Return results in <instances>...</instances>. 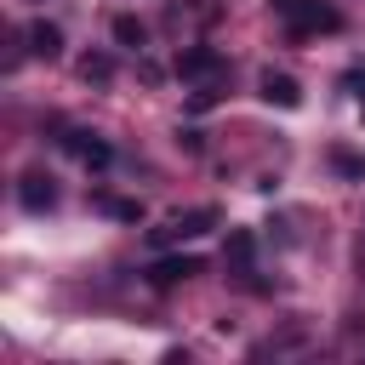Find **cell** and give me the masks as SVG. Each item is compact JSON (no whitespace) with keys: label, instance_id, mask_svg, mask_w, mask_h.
<instances>
[{"label":"cell","instance_id":"obj_1","mask_svg":"<svg viewBox=\"0 0 365 365\" xmlns=\"http://www.w3.org/2000/svg\"><path fill=\"white\" fill-rule=\"evenodd\" d=\"M274 6V17L302 40V34H336L342 29V11L336 6H325V0H268Z\"/></svg>","mask_w":365,"mask_h":365},{"label":"cell","instance_id":"obj_2","mask_svg":"<svg viewBox=\"0 0 365 365\" xmlns=\"http://www.w3.org/2000/svg\"><path fill=\"white\" fill-rule=\"evenodd\" d=\"M211 228H217V205H194V211H177L165 228H148V240L154 245H182V240H200Z\"/></svg>","mask_w":365,"mask_h":365},{"label":"cell","instance_id":"obj_3","mask_svg":"<svg viewBox=\"0 0 365 365\" xmlns=\"http://www.w3.org/2000/svg\"><path fill=\"white\" fill-rule=\"evenodd\" d=\"M194 274H205L200 257H160V262L148 268V285H154V291H171V285H182V279H194Z\"/></svg>","mask_w":365,"mask_h":365},{"label":"cell","instance_id":"obj_4","mask_svg":"<svg viewBox=\"0 0 365 365\" xmlns=\"http://www.w3.org/2000/svg\"><path fill=\"white\" fill-rule=\"evenodd\" d=\"M17 200H23V211H51L57 205V188H51V177H40V171H29L23 182H17Z\"/></svg>","mask_w":365,"mask_h":365},{"label":"cell","instance_id":"obj_5","mask_svg":"<svg viewBox=\"0 0 365 365\" xmlns=\"http://www.w3.org/2000/svg\"><path fill=\"white\" fill-rule=\"evenodd\" d=\"M257 91H262V103H274V108H297V103H302V86H297L291 74H274V68L262 74Z\"/></svg>","mask_w":365,"mask_h":365},{"label":"cell","instance_id":"obj_6","mask_svg":"<svg viewBox=\"0 0 365 365\" xmlns=\"http://www.w3.org/2000/svg\"><path fill=\"white\" fill-rule=\"evenodd\" d=\"M177 74H182V80H205V74H222V57H217L211 46H194V51H182V57H177Z\"/></svg>","mask_w":365,"mask_h":365},{"label":"cell","instance_id":"obj_7","mask_svg":"<svg viewBox=\"0 0 365 365\" xmlns=\"http://www.w3.org/2000/svg\"><path fill=\"white\" fill-rule=\"evenodd\" d=\"M222 262H228L234 274H251V262H257V234H251V228H234V234H228Z\"/></svg>","mask_w":365,"mask_h":365},{"label":"cell","instance_id":"obj_8","mask_svg":"<svg viewBox=\"0 0 365 365\" xmlns=\"http://www.w3.org/2000/svg\"><path fill=\"white\" fill-rule=\"evenodd\" d=\"M23 40H29V51H34V57H46V63L63 51V29H57V23H29V34H23Z\"/></svg>","mask_w":365,"mask_h":365},{"label":"cell","instance_id":"obj_9","mask_svg":"<svg viewBox=\"0 0 365 365\" xmlns=\"http://www.w3.org/2000/svg\"><path fill=\"white\" fill-rule=\"evenodd\" d=\"M68 148H74V154H80L86 165H97V171H103V165L114 160V148H108L103 137H86V131H74V137H68Z\"/></svg>","mask_w":365,"mask_h":365},{"label":"cell","instance_id":"obj_10","mask_svg":"<svg viewBox=\"0 0 365 365\" xmlns=\"http://www.w3.org/2000/svg\"><path fill=\"white\" fill-rule=\"evenodd\" d=\"M114 40H120V46H131V51H143V40H148V29H143L137 17H114Z\"/></svg>","mask_w":365,"mask_h":365},{"label":"cell","instance_id":"obj_11","mask_svg":"<svg viewBox=\"0 0 365 365\" xmlns=\"http://www.w3.org/2000/svg\"><path fill=\"white\" fill-rule=\"evenodd\" d=\"M97 205H103L108 217H120V222H137V217H143V205H137V200H114V194H103Z\"/></svg>","mask_w":365,"mask_h":365},{"label":"cell","instance_id":"obj_12","mask_svg":"<svg viewBox=\"0 0 365 365\" xmlns=\"http://www.w3.org/2000/svg\"><path fill=\"white\" fill-rule=\"evenodd\" d=\"M80 74H86V80H108V74H114V63H108V57H86V63H80Z\"/></svg>","mask_w":365,"mask_h":365},{"label":"cell","instance_id":"obj_13","mask_svg":"<svg viewBox=\"0 0 365 365\" xmlns=\"http://www.w3.org/2000/svg\"><path fill=\"white\" fill-rule=\"evenodd\" d=\"M354 86H365V68H359V74H354ZM359 103H365V91H359Z\"/></svg>","mask_w":365,"mask_h":365},{"label":"cell","instance_id":"obj_14","mask_svg":"<svg viewBox=\"0 0 365 365\" xmlns=\"http://www.w3.org/2000/svg\"><path fill=\"white\" fill-rule=\"evenodd\" d=\"M359 262H365V240H359Z\"/></svg>","mask_w":365,"mask_h":365}]
</instances>
